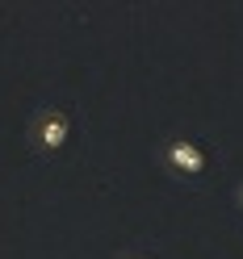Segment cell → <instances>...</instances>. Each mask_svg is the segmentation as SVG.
<instances>
[{"instance_id":"cell-3","label":"cell","mask_w":243,"mask_h":259,"mask_svg":"<svg viewBox=\"0 0 243 259\" xmlns=\"http://www.w3.org/2000/svg\"><path fill=\"white\" fill-rule=\"evenodd\" d=\"M134 259H151V255H134Z\"/></svg>"},{"instance_id":"cell-2","label":"cell","mask_w":243,"mask_h":259,"mask_svg":"<svg viewBox=\"0 0 243 259\" xmlns=\"http://www.w3.org/2000/svg\"><path fill=\"white\" fill-rule=\"evenodd\" d=\"M164 163H168V171H176V176H201L210 159H205V151H201V142L172 138V142H164Z\"/></svg>"},{"instance_id":"cell-1","label":"cell","mask_w":243,"mask_h":259,"mask_svg":"<svg viewBox=\"0 0 243 259\" xmlns=\"http://www.w3.org/2000/svg\"><path fill=\"white\" fill-rule=\"evenodd\" d=\"M72 138V113L67 109H38V117L29 121V142L38 151H63V142Z\"/></svg>"}]
</instances>
